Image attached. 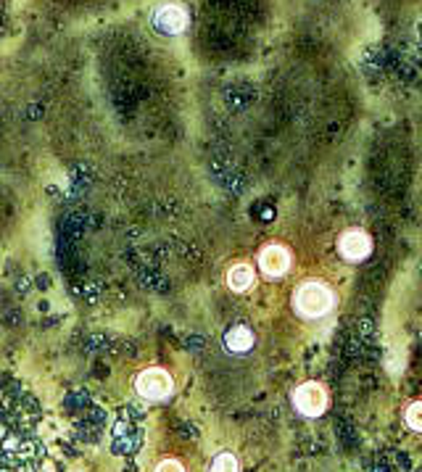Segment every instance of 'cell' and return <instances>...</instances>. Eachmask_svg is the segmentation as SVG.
Listing matches in <instances>:
<instances>
[{"instance_id": "5bb4252c", "label": "cell", "mask_w": 422, "mask_h": 472, "mask_svg": "<svg viewBox=\"0 0 422 472\" xmlns=\"http://www.w3.org/2000/svg\"><path fill=\"white\" fill-rule=\"evenodd\" d=\"M0 472H11V470H8V467H0Z\"/></svg>"}, {"instance_id": "277c9868", "label": "cell", "mask_w": 422, "mask_h": 472, "mask_svg": "<svg viewBox=\"0 0 422 472\" xmlns=\"http://www.w3.org/2000/svg\"><path fill=\"white\" fill-rule=\"evenodd\" d=\"M293 404L306 417H320L325 412V406H327V393H325L320 383H304L293 393Z\"/></svg>"}, {"instance_id": "7c38bea8", "label": "cell", "mask_w": 422, "mask_h": 472, "mask_svg": "<svg viewBox=\"0 0 422 472\" xmlns=\"http://www.w3.org/2000/svg\"><path fill=\"white\" fill-rule=\"evenodd\" d=\"M156 472H185V470H183V464H180V462L167 459V462H161V464L156 467Z\"/></svg>"}, {"instance_id": "8992f818", "label": "cell", "mask_w": 422, "mask_h": 472, "mask_svg": "<svg viewBox=\"0 0 422 472\" xmlns=\"http://www.w3.org/2000/svg\"><path fill=\"white\" fill-rule=\"evenodd\" d=\"M259 267L267 277H283L290 270V251L283 246H267L259 253Z\"/></svg>"}, {"instance_id": "5b68a950", "label": "cell", "mask_w": 422, "mask_h": 472, "mask_svg": "<svg viewBox=\"0 0 422 472\" xmlns=\"http://www.w3.org/2000/svg\"><path fill=\"white\" fill-rule=\"evenodd\" d=\"M338 251L346 261H364L372 251V240L364 230H346L338 240Z\"/></svg>"}, {"instance_id": "9c48e42d", "label": "cell", "mask_w": 422, "mask_h": 472, "mask_svg": "<svg viewBox=\"0 0 422 472\" xmlns=\"http://www.w3.org/2000/svg\"><path fill=\"white\" fill-rule=\"evenodd\" d=\"M227 285L233 287L235 293H243L253 285V270L248 264H235L233 270L227 272Z\"/></svg>"}, {"instance_id": "3957f363", "label": "cell", "mask_w": 422, "mask_h": 472, "mask_svg": "<svg viewBox=\"0 0 422 472\" xmlns=\"http://www.w3.org/2000/svg\"><path fill=\"white\" fill-rule=\"evenodd\" d=\"M135 388L143 399L148 401H161L172 393V377L164 370H145L140 372V377L135 380Z\"/></svg>"}, {"instance_id": "ba28073f", "label": "cell", "mask_w": 422, "mask_h": 472, "mask_svg": "<svg viewBox=\"0 0 422 472\" xmlns=\"http://www.w3.org/2000/svg\"><path fill=\"white\" fill-rule=\"evenodd\" d=\"M140 446H143V430H137V427H130L121 436H114V451L117 454H135Z\"/></svg>"}, {"instance_id": "52a82bcc", "label": "cell", "mask_w": 422, "mask_h": 472, "mask_svg": "<svg viewBox=\"0 0 422 472\" xmlns=\"http://www.w3.org/2000/svg\"><path fill=\"white\" fill-rule=\"evenodd\" d=\"M253 343H256L253 330L251 327H246V324H235V327H230V330L224 333V349L233 351V354H246V351H251Z\"/></svg>"}, {"instance_id": "6da1fadb", "label": "cell", "mask_w": 422, "mask_h": 472, "mask_svg": "<svg viewBox=\"0 0 422 472\" xmlns=\"http://www.w3.org/2000/svg\"><path fill=\"white\" fill-rule=\"evenodd\" d=\"M336 304V296L333 290L325 285V283H317V280H309L304 285L296 290L293 296V306L296 311L306 317V320H317V317H325Z\"/></svg>"}, {"instance_id": "30bf717a", "label": "cell", "mask_w": 422, "mask_h": 472, "mask_svg": "<svg viewBox=\"0 0 422 472\" xmlns=\"http://www.w3.org/2000/svg\"><path fill=\"white\" fill-rule=\"evenodd\" d=\"M209 472H237V459L233 454H220L211 462Z\"/></svg>"}, {"instance_id": "8fae6325", "label": "cell", "mask_w": 422, "mask_h": 472, "mask_svg": "<svg viewBox=\"0 0 422 472\" xmlns=\"http://www.w3.org/2000/svg\"><path fill=\"white\" fill-rule=\"evenodd\" d=\"M406 425H409L412 430L422 433V401L409 404V409H406Z\"/></svg>"}, {"instance_id": "7a4b0ae2", "label": "cell", "mask_w": 422, "mask_h": 472, "mask_svg": "<svg viewBox=\"0 0 422 472\" xmlns=\"http://www.w3.org/2000/svg\"><path fill=\"white\" fill-rule=\"evenodd\" d=\"M151 21L161 34H183L187 30V24H190V14L180 3H161L153 11Z\"/></svg>"}, {"instance_id": "4fadbf2b", "label": "cell", "mask_w": 422, "mask_h": 472, "mask_svg": "<svg viewBox=\"0 0 422 472\" xmlns=\"http://www.w3.org/2000/svg\"><path fill=\"white\" fill-rule=\"evenodd\" d=\"M19 446H21V440H19L16 436L5 438V443H3V449H5V451H19Z\"/></svg>"}]
</instances>
